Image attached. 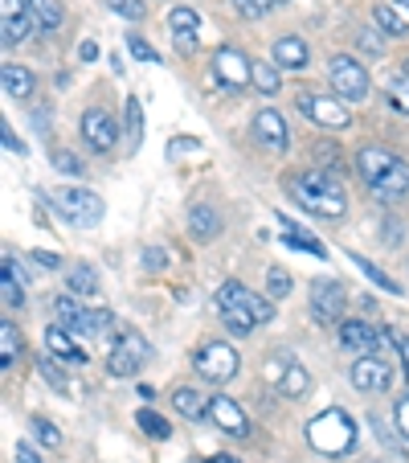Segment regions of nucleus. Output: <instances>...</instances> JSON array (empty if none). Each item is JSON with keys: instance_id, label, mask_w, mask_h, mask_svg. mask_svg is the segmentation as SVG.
<instances>
[{"instance_id": "obj_1", "label": "nucleus", "mask_w": 409, "mask_h": 463, "mask_svg": "<svg viewBox=\"0 0 409 463\" xmlns=\"http://www.w3.org/2000/svg\"><path fill=\"white\" fill-rule=\"evenodd\" d=\"M287 193H291V202H295L299 210L315 213V218L339 222L344 213H349V193H344L339 176L328 173V168H303V173H291Z\"/></svg>"}, {"instance_id": "obj_2", "label": "nucleus", "mask_w": 409, "mask_h": 463, "mask_svg": "<svg viewBox=\"0 0 409 463\" xmlns=\"http://www.w3.org/2000/svg\"><path fill=\"white\" fill-rule=\"evenodd\" d=\"M357 173L365 181V189L373 193L376 202H405L409 197V165L397 156L393 148L381 144H365L357 152Z\"/></svg>"}, {"instance_id": "obj_3", "label": "nucleus", "mask_w": 409, "mask_h": 463, "mask_svg": "<svg viewBox=\"0 0 409 463\" xmlns=\"http://www.w3.org/2000/svg\"><path fill=\"white\" fill-rule=\"evenodd\" d=\"M307 443H311L320 455H344L357 447V422L331 406V411L315 414V419L307 422Z\"/></svg>"}, {"instance_id": "obj_4", "label": "nucleus", "mask_w": 409, "mask_h": 463, "mask_svg": "<svg viewBox=\"0 0 409 463\" xmlns=\"http://www.w3.org/2000/svg\"><path fill=\"white\" fill-rule=\"evenodd\" d=\"M53 320H58L66 333H79V336H107L115 328V312H107V307H82L79 299H70V296L53 299Z\"/></svg>"}, {"instance_id": "obj_5", "label": "nucleus", "mask_w": 409, "mask_h": 463, "mask_svg": "<svg viewBox=\"0 0 409 463\" xmlns=\"http://www.w3.org/2000/svg\"><path fill=\"white\" fill-rule=\"evenodd\" d=\"M250 299H254V291L237 279H229L218 288V316L234 336H250L254 328H258V316H254Z\"/></svg>"}, {"instance_id": "obj_6", "label": "nucleus", "mask_w": 409, "mask_h": 463, "mask_svg": "<svg viewBox=\"0 0 409 463\" xmlns=\"http://www.w3.org/2000/svg\"><path fill=\"white\" fill-rule=\"evenodd\" d=\"M53 210L70 222V226L90 230L103 222V197L90 189H53Z\"/></svg>"}, {"instance_id": "obj_7", "label": "nucleus", "mask_w": 409, "mask_h": 463, "mask_svg": "<svg viewBox=\"0 0 409 463\" xmlns=\"http://www.w3.org/2000/svg\"><path fill=\"white\" fill-rule=\"evenodd\" d=\"M349 312V291L336 279H311V316L323 328H339Z\"/></svg>"}, {"instance_id": "obj_8", "label": "nucleus", "mask_w": 409, "mask_h": 463, "mask_svg": "<svg viewBox=\"0 0 409 463\" xmlns=\"http://www.w3.org/2000/svg\"><path fill=\"white\" fill-rule=\"evenodd\" d=\"M328 79H331V90H336L344 103H360V99L368 95V71L357 58H349V53H336V58L328 61Z\"/></svg>"}, {"instance_id": "obj_9", "label": "nucleus", "mask_w": 409, "mask_h": 463, "mask_svg": "<svg viewBox=\"0 0 409 463\" xmlns=\"http://www.w3.org/2000/svg\"><path fill=\"white\" fill-rule=\"evenodd\" d=\"M192 365H197V373L205 377V382L226 385V382H234V377H237V365H242V361H237L234 345L213 341V345H205V349H197Z\"/></svg>"}, {"instance_id": "obj_10", "label": "nucleus", "mask_w": 409, "mask_h": 463, "mask_svg": "<svg viewBox=\"0 0 409 463\" xmlns=\"http://www.w3.org/2000/svg\"><path fill=\"white\" fill-rule=\"evenodd\" d=\"M148 357H152V349L140 333H123L119 341H115V349L107 353V373L111 377H135L144 365H148Z\"/></svg>"}, {"instance_id": "obj_11", "label": "nucleus", "mask_w": 409, "mask_h": 463, "mask_svg": "<svg viewBox=\"0 0 409 463\" xmlns=\"http://www.w3.org/2000/svg\"><path fill=\"white\" fill-rule=\"evenodd\" d=\"M299 111L311 123H320V128H349L352 123L349 103L339 95H320V90H303V95H299Z\"/></svg>"}, {"instance_id": "obj_12", "label": "nucleus", "mask_w": 409, "mask_h": 463, "mask_svg": "<svg viewBox=\"0 0 409 463\" xmlns=\"http://www.w3.org/2000/svg\"><path fill=\"white\" fill-rule=\"evenodd\" d=\"M209 71H213V79H218L221 87H229V90H242L246 82L254 79V61L246 58L242 50H234V45H221V50H213Z\"/></svg>"}, {"instance_id": "obj_13", "label": "nucleus", "mask_w": 409, "mask_h": 463, "mask_svg": "<svg viewBox=\"0 0 409 463\" xmlns=\"http://www.w3.org/2000/svg\"><path fill=\"white\" fill-rule=\"evenodd\" d=\"M393 341V333H376L373 324L365 320H344L339 324V345L352 353H360V357H368V353H376V357H385V345Z\"/></svg>"}, {"instance_id": "obj_14", "label": "nucleus", "mask_w": 409, "mask_h": 463, "mask_svg": "<svg viewBox=\"0 0 409 463\" xmlns=\"http://www.w3.org/2000/svg\"><path fill=\"white\" fill-rule=\"evenodd\" d=\"M79 131H82V140H87L90 152H98V156H107V152L115 148V119L103 111V107H90V111H82L79 119Z\"/></svg>"}, {"instance_id": "obj_15", "label": "nucleus", "mask_w": 409, "mask_h": 463, "mask_svg": "<svg viewBox=\"0 0 409 463\" xmlns=\"http://www.w3.org/2000/svg\"><path fill=\"white\" fill-rule=\"evenodd\" d=\"M349 377H352V385H357L360 393H385V390H389V382H393V369H389V361H385V357L368 353V357L352 361Z\"/></svg>"}, {"instance_id": "obj_16", "label": "nucleus", "mask_w": 409, "mask_h": 463, "mask_svg": "<svg viewBox=\"0 0 409 463\" xmlns=\"http://www.w3.org/2000/svg\"><path fill=\"white\" fill-rule=\"evenodd\" d=\"M209 419H213V427L226 430V435H234V439L250 435V419H246V411L234 402V398H226V393H213L209 398Z\"/></svg>"}, {"instance_id": "obj_17", "label": "nucleus", "mask_w": 409, "mask_h": 463, "mask_svg": "<svg viewBox=\"0 0 409 463\" xmlns=\"http://www.w3.org/2000/svg\"><path fill=\"white\" fill-rule=\"evenodd\" d=\"M254 136H258V144H266L270 152H287L291 148V128L274 107H266V111L254 115Z\"/></svg>"}, {"instance_id": "obj_18", "label": "nucleus", "mask_w": 409, "mask_h": 463, "mask_svg": "<svg viewBox=\"0 0 409 463\" xmlns=\"http://www.w3.org/2000/svg\"><path fill=\"white\" fill-rule=\"evenodd\" d=\"M307 61H311V45L299 33H283L279 42H274V66H279V71H303Z\"/></svg>"}, {"instance_id": "obj_19", "label": "nucleus", "mask_w": 409, "mask_h": 463, "mask_svg": "<svg viewBox=\"0 0 409 463\" xmlns=\"http://www.w3.org/2000/svg\"><path fill=\"white\" fill-rule=\"evenodd\" d=\"M274 365H279V361H274ZM274 377H279V393H283V398H303V393L311 390V373H307L295 357H283V365L274 369Z\"/></svg>"}, {"instance_id": "obj_20", "label": "nucleus", "mask_w": 409, "mask_h": 463, "mask_svg": "<svg viewBox=\"0 0 409 463\" xmlns=\"http://www.w3.org/2000/svg\"><path fill=\"white\" fill-rule=\"evenodd\" d=\"M45 349H50V357L66 361V365H87V349H82V345H74L70 333H66L61 324L45 328Z\"/></svg>"}, {"instance_id": "obj_21", "label": "nucleus", "mask_w": 409, "mask_h": 463, "mask_svg": "<svg viewBox=\"0 0 409 463\" xmlns=\"http://www.w3.org/2000/svg\"><path fill=\"white\" fill-rule=\"evenodd\" d=\"M189 234L197 238V242H213V238L221 234V218L209 202H197L189 210Z\"/></svg>"}, {"instance_id": "obj_22", "label": "nucleus", "mask_w": 409, "mask_h": 463, "mask_svg": "<svg viewBox=\"0 0 409 463\" xmlns=\"http://www.w3.org/2000/svg\"><path fill=\"white\" fill-rule=\"evenodd\" d=\"M172 406H176V414H181V419H189V422L209 419V398H205L200 390H192V385H176V390H172Z\"/></svg>"}, {"instance_id": "obj_23", "label": "nucleus", "mask_w": 409, "mask_h": 463, "mask_svg": "<svg viewBox=\"0 0 409 463\" xmlns=\"http://www.w3.org/2000/svg\"><path fill=\"white\" fill-rule=\"evenodd\" d=\"M168 25H172L176 33V50L189 53L192 45H197V29H200V17L192 9H184V5H176L172 13H168Z\"/></svg>"}, {"instance_id": "obj_24", "label": "nucleus", "mask_w": 409, "mask_h": 463, "mask_svg": "<svg viewBox=\"0 0 409 463\" xmlns=\"http://www.w3.org/2000/svg\"><path fill=\"white\" fill-rule=\"evenodd\" d=\"M0 87H5V95L9 99H29L33 95V74L25 71V66H17V61H5V66H0Z\"/></svg>"}, {"instance_id": "obj_25", "label": "nucleus", "mask_w": 409, "mask_h": 463, "mask_svg": "<svg viewBox=\"0 0 409 463\" xmlns=\"http://www.w3.org/2000/svg\"><path fill=\"white\" fill-rule=\"evenodd\" d=\"M0 299H5V307H25V288L17 283V262L5 259V267H0Z\"/></svg>"}, {"instance_id": "obj_26", "label": "nucleus", "mask_w": 409, "mask_h": 463, "mask_svg": "<svg viewBox=\"0 0 409 463\" xmlns=\"http://www.w3.org/2000/svg\"><path fill=\"white\" fill-rule=\"evenodd\" d=\"M25 9H29V17L37 21V29H58L61 25V5L58 0H25Z\"/></svg>"}, {"instance_id": "obj_27", "label": "nucleus", "mask_w": 409, "mask_h": 463, "mask_svg": "<svg viewBox=\"0 0 409 463\" xmlns=\"http://www.w3.org/2000/svg\"><path fill=\"white\" fill-rule=\"evenodd\" d=\"M66 283H70V291H74V296H87V299H95V296H98V275H95V267H87V262H79V267H70V275H66Z\"/></svg>"}, {"instance_id": "obj_28", "label": "nucleus", "mask_w": 409, "mask_h": 463, "mask_svg": "<svg viewBox=\"0 0 409 463\" xmlns=\"http://www.w3.org/2000/svg\"><path fill=\"white\" fill-rule=\"evenodd\" d=\"M254 90L258 95H279V87H283V74H279V66L274 61H254Z\"/></svg>"}, {"instance_id": "obj_29", "label": "nucleus", "mask_w": 409, "mask_h": 463, "mask_svg": "<svg viewBox=\"0 0 409 463\" xmlns=\"http://www.w3.org/2000/svg\"><path fill=\"white\" fill-rule=\"evenodd\" d=\"M17 357H21V333H17V324L13 320H5L0 324V365L13 369Z\"/></svg>"}, {"instance_id": "obj_30", "label": "nucleus", "mask_w": 409, "mask_h": 463, "mask_svg": "<svg viewBox=\"0 0 409 463\" xmlns=\"http://www.w3.org/2000/svg\"><path fill=\"white\" fill-rule=\"evenodd\" d=\"M135 427L144 430L148 439H156V443H164V439H172V427H168V419H160L152 406H144L140 414H135Z\"/></svg>"}, {"instance_id": "obj_31", "label": "nucleus", "mask_w": 409, "mask_h": 463, "mask_svg": "<svg viewBox=\"0 0 409 463\" xmlns=\"http://www.w3.org/2000/svg\"><path fill=\"white\" fill-rule=\"evenodd\" d=\"M33 25H37V21L29 17V13H21V17H5V21H0V33H5V45H21V42H29Z\"/></svg>"}, {"instance_id": "obj_32", "label": "nucleus", "mask_w": 409, "mask_h": 463, "mask_svg": "<svg viewBox=\"0 0 409 463\" xmlns=\"http://www.w3.org/2000/svg\"><path fill=\"white\" fill-rule=\"evenodd\" d=\"M349 259H352V267H360V275H365V279H373L381 291H393V296L401 291V283H397V279H389V275H385L381 267H376V262H368L365 254H349Z\"/></svg>"}, {"instance_id": "obj_33", "label": "nucleus", "mask_w": 409, "mask_h": 463, "mask_svg": "<svg viewBox=\"0 0 409 463\" xmlns=\"http://www.w3.org/2000/svg\"><path fill=\"white\" fill-rule=\"evenodd\" d=\"M279 226L287 230V234H283V238H287L291 246H299V250H311L315 259H323V254H328V250H323V242H315V238H307L303 230H299V226H295V222H291V218H283V213H279Z\"/></svg>"}, {"instance_id": "obj_34", "label": "nucleus", "mask_w": 409, "mask_h": 463, "mask_svg": "<svg viewBox=\"0 0 409 463\" xmlns=\"http://www.w3.org/2000/svg\"><path fill=\"white\" fill-rule=\"evenodd\" d=\"M373 21H376V25H381L389 37H405V33H409V21H401L393 5H376V9H373Z\"/></svg>"}, {"instance_id": "obj_35", "label": "nucleus", "mask_w": 409, "mask_h": 463, "mask_svg": "<svg viewBox=\"0 0 409 463\" xmlns=\"http://www.w3.org/2000/svg\"><path fill=\"white\" fill-rule=\"evenodd\" d=\"M385 99H389L393 111L409 115V79H405V74H393V79L385 82Z\"/></svg>"}, {"instance_id": "obj_36", "label": "nucleus", "mask_w": 409, "mask_h": 463, "mask_svg": "<svg viewBox=\"0 0 409 463\" xmlns=\"http://www.w3.org/2000/svg\"><path fill=\"white\" fill-rule=\"evenodd\" d=\"M127 131H131V152L140 148V140H144V103L140 99H127Z\"/></svg>"}, {"instance_id": "obj_37", "label": "nucleus", "mask_w": 409, "mask_h": 463, "mask_svg": "<svg viewBox=\"0 0 409 463\" xmlns=\"http://www.w3.org/2000/svg\"><path fill=\"white\" fill-rule=\"evenodd\" d=\"M291 288H295V283H291V275L283 271V267H270V271H266V296L270 299H287Z\"/></svg>"}, {"instance_id": "obj_38", "label": "nucleus", "mask_w": 409, "mask_h": 463, "mask_svg": "<svg viewBox=\"0 0 409 463\" xmlns=\"http://www.w3.org/2000/svg\"><path fill=\"white\" fill-rule=\"evenodd\" d=\"M50 165L58 168V173H66V176H82V160L74 156L70 148H53L50 152Z\"/></svg>"}, {"instance_id": "obj_39", "label": "nucleus", "mask_w": 409, "mask_h": 463, "mask_svg": "<svg viewBox=\"0 0 409 463\" xmlns=\"http://www.w3.org/2000/svg\"><path fill=\"white\" fill-rule=\"evenodd\" d=\"M107 5H111V13L115 17H123V21L148 17V5H144V0H107Z\"/></svg>"}, {"instance_id": "obj_40", "label": "nucleus", "mask_w": 409, "mask_h": 463, "mask_svg": "<svg viewBox=\"0 0 409 463\" xmlns=\"http://www.w3.org/2000/svg\"><path fill=\"white\" fill-rule=\"evenodd\" d=\"M234 9H237V17H246V21H262L274 9V0H234Z\"/></svg>"}, {"instance_id": "obj_41", "label": "nucleus", "mask_w": 409, "mask_h": 463, "mask_svg": "<svg viewBox=\"0 0 409 463\" xmlns=\"http://www.w3.org/2000/svg\"><path fill=\"white\" fill-rule=\"evenodd\" d=\"M29 427H33V435H37V443H45V447H61V430L53 427L50 419H42V414H37L33 422H29Z\"/></svg>"}, {"instance_id": "obj_42", "label": "nucleus", "mask_w": 409, "mask_h": 463, "mask_svg": "<svg viewBox=\"0 0 409 463\" xmlns=\"http://www.w3.org/2000/svg\"><path fill=\"white\" fill-rule=\"evenodd\" d=\"M37 373H42V377H45V382H50V385H53V390H61V393L70 390V385H66V377H61V369H58V361H53V357H50V353H45V357H42V361H37Z\"/></svg>"}, {"instance_id": "obj_43", "label": "nucleus", "mask_w": 409, "mask_h": 463, "mask_svg": "<svg viewBox=\"0 0 409 463\" xmlns=\"http://www.w3.org/2000/svg\"><path fill=\"white\" fill-rule=\"evenodd\" d=\"M127 50H131V53H135V58H140V61H160V53H156V50H152V45H148V42H144V37H140V33H127Z\"/></svg>"}, {"instance_id": "obj_44", "label": "nucleus", "mask_w": 409, "mask_h": 463, "mask_svg": "<svg viewBox=\"0 0 409 463\" xmlns=\"http://www.w3.org/2000/svg\"><path fill=\"white\" fill-rule=\"evenodd\" d=\"M357 45L368 53V58H381V53H385V45L376 42V33H368V29H365V33H357Z\"/></svg>"}, {"instance_id": "obj_45", "label": "nucleus", "mask_w": 409, "mask_h": 463, "mask_svg": "<svg viewBox=\"0 0 409 463\" xmlns=\"http://www.w3.org/2000/svg\"><path fill=\"white\" fill-rule=\"evenodd\" d=\"M164 262H168V254L160 250V246H148V250H144V267H148V271H164Z\"/></svg>"}, {"instance_id": "obj_46", "label": "nucleus", "mask_w": 409, "mask_h": 463, "mask_svg": "<svg viewBox=\"0 0 409 463\" xmlns=\"http://www.w3.org/2000/svg\"><path fill=\"white\" fill-rule=\"evenodd\" d=\"M13 459H17V463H45L42 455H37L33 443H17V447H13Z\"/></svg>"}, {"instance_id": "obj_47", "label": "nucleus", "mask_w": 409, "mask_h": 463, "mask_svg": "<svg viewBox=\"0 0 409 463\" xmlns=\"http://www.w3.org/2000/svg\"><path fill=\"white\" fill-rule=\"evenodd\" d=\"M0 136H5V148H9V152H17V156H25V144H21L17 136H13V128H9V123H0Z\"/></svg>"}, {"instance_id": "obj_48", "label": "nucleus", "mask_w": 409, "mask_h": 463, "mask_svg": "<svg viewBox=\"0 0 409 463\" xmlns=\"http://www.w3.org/2000/svg\"><path fill=\"white\" fill-rule=\"evenodd\" d=\"M393 414H397V430L409 439V393H405V398H401V402H397V411H393Z\"/></svg>"}, {"instance_id": "obj_49", "label": "nucleus", "mask_w": 409, "mask_h": 463, "mask_svg": "<svg viewBox=\"0 0 409 463\" xmlns=\"http://www.w3.org/2000/svg\"><path fill=\"white\" fill-rule=\"evenodd\" d=\"M21 13H29L25 0H0V21H5V17H21Z\"/></svg>"}, {"instance_id": "obj_50", "label": "nucleus", "mask_w": 409, "mask_h": 463, "mask_svg": "<svg viewBox=\"0 0 409 463\" xmlns=\"http://www.w3.org/2000/svg\"><path fill=\"white\" fill-rule=\"evenodd\" d=\"M33 262H37V267H50V271H53V267H61V259H58V254H50V250H33Z\"/></svg>"}, {"instance_id": "obj_51", "label": "nucleus", "mask_w": 409, "mask_h": 463, "mask_svg": "<svg viewBox=\"0 0 409 463\" xmlns=\"http://www.w3.org/2000/svg\"><path fill=\"white\" fill-rule=\"evenodd\" d=\"M393 345H397V357H401V365H405V373H409V336H393Z\"/></svg>"}, {"instance_id": "obj_52", "label": "nucleus", "mask_w": 409, "mask_h": 463, "mask_svg": "<svg viewBox=\"0 0 409 463\" xmlns=\"http://www.w3.org/2000/svg\"><path fill=\"white\" fill-rule=\"evenodd\" d=\"M385 242H389V246L401 242V226H397V222H385Z\"/></svg>"}, {"instance_id": "obj_53", "label": "nucleus", "mask_w": 409, "mask_h": 463, "mask_svg": "<svg viewBox=\"0 0 409 463\" xmlns=\"http://www.w3.org/2000/svg\"><path fill=\"white\" fill-rule=\"evenodd\" d=\"M79 58H82V61H95V58H98V45H95V42H82V45H79Z\"/></svg>"}, {"instance_id": "obj_54", "label": "nucleus", "mask_w": 409, "mask_h": 463, "mask_svg": "<svg viewBox=\"0 0 409 463\" xmlns=\"http://www.w3.org/2000/svg\"><path fill=\"white\" fill-rule=\"evenodd\" d=\"M205 463H242L237 455H213V459H205Z\"/></svg>"}, {"instance_id": "obj_55", "label": "nucleus", "mask_w": 409, "mask_h": 463, "mask_svg": "<svg viewBox=\"0 0 409 463\" xmlns=\"http://www.w3.org/2000/svg\"><path fill=\"white\" fill-rule=\"evenodd\" d=\"M393 9H401L405 13V21H409V0H393Z\"/></svg>"}, {"instance_id": "obj_56", "label": "nucleus", "mask_w": 409, "mask_h": 463, "mask_svg": "<svg viewBox=\"0 0 409 463\" xmlns=\"http://www.w3.org/2000/svg\"><path fill=\"white\" fill-rule=\"evenodd\" d=\"M401 74H405V79H409V58H405V61H401Z\"/></svg>"}, {"instance_id": "obj_57", "label": "nucleus", "mask_w": 409, "mask_h": 463, "mask_svg": "<svg viewBox=\"0 0 409 463\" xmlns=\"http://www.w3.org/2000/svg\"><path fill=\"white\" fill-rule=\"evenodd\" d=\"M274 5H287V0H274Z\"/></svg>"}, {"instance_id": "obj_58", "label": "nucleus", "mask_w": 409, "mask_h": 463, "mask_svg": "<svg viewBox=\"0 0 409 463\" xmlns=\"http://www.w3.org/2000/svg\"><path fill=\"white\" fill-rule=\"evenodd\" d=\"M405 385H409V373H405Z\"/></svg>"}]
</instances>
